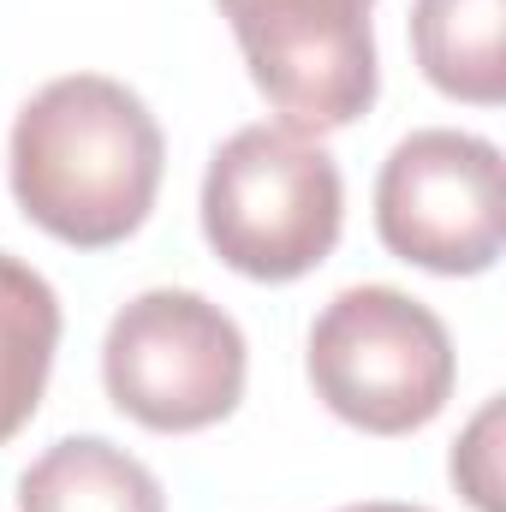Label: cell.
I'll list each match as a JSON object with an SVG mask.
<instances>
[{"label":"cell","instance_id":"cell-8","mask_svg":"<svg viewBox=\"0 0 506 512\" xmlns=\"http://www.w3.org/2000/svg\"><path fill=\"white\" fill-rule=\"evenodd\" d=\"M506 0H411V54L423 78L471 108H501Z\"/></svg>","mask_w":506,"mask_h":512},{"label":"cell","instance_id":"cell-11","mask_svg":"<svg viewBox=\"0 0 506 512\" xmlns=\"http://www.w3.org/2000/svg\"><path fill=\"white\" fill-rule=\"evenodd\" d=\"M340 512H429V507H399V501H358V507H340Z\"/></svg>","mask_w":506,"mask_h":512},{"label":"cell","instance_id":"cell-5","mask_svg":"<svg viewBox=\"0 0 506 512\" xmlns=\"http://www.w3.org/2000/svg\"><path fill=\"white\" fill-rule=\"evenodd\" d=\"M286 131L358 126L376 108L381 66L370 6L376 0H215Z\"/></svg>","mask_w":506,"mask_h":512},{"label":"cell","instance_id":"cell-3","mask_svg":"<svg viewBox=\"0 0 506 512\" xmlns=\"http://www.w3.org/2000/svg\"><path fill=\"white\" fill-rule=\"evenodd\" d=\"M304 370L316 399L364 429L411 435L435 423L459 382V352L447 322L399 286H346L310 328Z\"/></svg>","mask_w":506,"mask_h":512},{"label":"cell","instance_id":"cell-6","mask_svg":"<svg viewBox=\"0 0 506 512\" xmlns=\"http://www.w3.org/2000/svg\"><path fill=\"white\" fill-rule=\"evenodd\" d=\"M376 233L429 274H489L506 239L501 149L453 126L399 137L376 179Z\"/></svg>","mask_w":506,"mask_h":512},{"label":"cell","instance_id":"cell-1","mask_svg":"<svg viewBox=\"0 0 506 512\" xmlns=\"http://www.w3.org/2000/svg\"><path fill=\"white\" fill-rule=\"evenodd\" d=\"M167 167V137L149 102L102 72H66L42 84L6 143L18 209L72 251L126 245L149 221Z\"/></svg>","mask_w":506,"mask_h":512},{"label":"cell","instance_id":"cell-4","mask_svg":"<svg viewBox=\"0 0 506 512\" xmlns=\"http://www.w3.org/2000/svg\"><path fill=\"white\" fill-rule=\"evenodd\" d=\"M251 352L239 322L185 286L137 292L108 322L102 382L131 423L155 435H197L239 411Z\"/></svg>","mask_w":506,"mask_h":512},{"label":"cell","instance_id":"cell-7","mask_svg":"<svg viewBox=\"0 0 506 512\" xmlns=\"http://www.w3.org/2000/svg\"><path fill=\"white\" fill-rule=\"evenodd\" d=\"M18 512H167V495L126 447L66 435L18 477Z\"/></svg>","mask_w":506,"mask_h":512},{"label":"cell","instance_id":"cell-2","mask_svg":"<svg viewBox=\"0 0 506 512\" xmlns=\"http://www.w3.org/2000/svg\"><path fill=\"white\" fill-rule=\"evenodd\" d=\"M346 227V185L334 155L286 131L239 126L203 173V239L215 256L245 280H298L316 262H328Z\"/></svg>","mask_w":506,"mask_h":512},{"label":"cell","instance_id":"cell-10","mask_svg":"<svg viewBox=\"0 0 506 512\" xmlns=\"http://www.w3.org/2000/svg\"><path fill=\"white\" fill-rule=\"evenodd\" d=\"M501 417H506V405L489 399V405L471 417V429L453 441V483H459V495L477 512L506 507L501 501Z\"/></svg>","mask_w":506,"mask_h":512},{"label":"cell","instance_id":"cell-9","mask_svg":"<svg viewBox=\"0 0 506 512\" xmlns=\"http://www.w3.org/2000/svg\"><path fill=\"white\" fill-rule=\"evenodd\" d=\"M60 352V298L54 286L0 251V447L36 417L48 370Z\"/></svg>","mask_w":506,"mask_h":512}]
</instances>
